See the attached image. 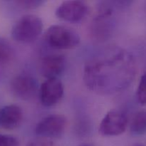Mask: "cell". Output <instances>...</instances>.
Wrapping results in <instances>:
<instances>
[{
	"label": "cell",
	"mask_w": 146,
	"mask_h": 146,
	"mask_svg": "<svg viewBox=\"0 0 146 146\" xmlns=\"http://www.w3.org/2000/svg\"><path fill=\"white\" fill-rule=\"evenodd\" d=\"M67 125L64 115L53 114L43 118L36 124L35 133L42 138H58L64 133Z\"/></svg>",
	"instance_id": "5"
},
{
	"label": "cell",
	"mask_w": 146,
	"mask_h": 146,
	"mask_svg": "<svg viewBox=\"0 0 146 146\" xmlns=\"http://www.w3.org/2000/svg\"><path fill=\"white\" fill-rule=\"evenodd\" d=\"M0 146H19V141L12 135L0 134Z\"/></svg>",
	"instance_id": "15"
},
{
	"label": "cell",
	"mask_w": 146,
	"mask_h": 146,
	"mask_svg": "<svg viewBox=\"0 0 146 146\" xmlns=\"http://www.w3.org/2000/svg\"><path fill=\"white\" fill-rule=\"evenodd\" d=\"M44 3V1L42 0H22V1H17V4L19 5V7L24 9H33L37 7H40Z\"/></svg>",
	"instance_id": "14"
},
{
	"label": "cell",
	"mask_w": 146,
	"mask_h": 146,
	"mask_svg": "<svg viewBox=\"0 0 146 146\" xmlns=\"http://www.w3.org/2000/svg\"><path fill=\"white\" fill-rule=\"evenodd\" d=\"M27 146H54V143L47 138H40L31 141L27 143Z\"/></svg>",
	"instance_id": "16"
},
{
	"label": "cell",
	"mask_w": 146,
	"mask_h": 146,
	"mask_svg": "<svg viewBox=\"0 0 146 146\" xmlns=\"http://www.w3.org/2000/svg\"><path fill=\"white\" fill-rule=\"evenodd\" d=\"M134 64L128 54L120 52L108 59L94 60L86 66L87 86L101 93L116 92L126 86L134 75Z\"/></svg>",
	"instance_id": "1"
},
{
	"label": "cell",
	"mask_w": 146,
	"mask_h": 146,
	"mask_svg": "<svg viewBox=\"0 0 146 146\" xmlns=\"http://www.w3.org/2000/svg\"><path fill=\"white\" fill-rule=\"evenodd\" d=\"M135 146H144V145H135Z\"/></svg>",
	"instance_id": "18"
},
{
	"label": "cell",
	"mask_w": 146,
	"mask_h": 146,
	"mask_svg": "<svg viewBox=\"0 0 146 146\" xmlns=\"http://www.w3.org/2000/svg\"><path fill=\"white\" fill-rule=\"evenodd\" d=\"M66 67V58L61 54H51L44 57L40 64V72L46 79L57 78Z\"/></svg>",
	"instance_id": "9"
},
{
	"label": "cell",
	"mask_w": 146,
	"mask_h": 146,
	"mask_svg": "<svg viewBox=\"0 0 146 146\" xmlns=\"http://www.w3.org/2000/svg\"><path fill=\"white\" fill-rule=\"evenodd\" d=\"M88 13V7L82 1H65L56 10V16L63 21L77 23L82 21Z\"/></svg>",
	"instance_id": "6"
},
{
	"label": "cell",
	"mask_w": 146,
	"mask_h": 146,
	"mask_svg": "<svg viewBox=\"0 0 146 146\" xmlns=\"http://www.w3.org/2000/svg\"><path fill=\"white\" fill-rule=\"evenodd\" d=\"M14 58V50L9 42L0 38V64L9 63Z\"/></svg>",
	"instance_id": "12"
},
{
	"label": "cell",
	"mask_w": 146,
	"mask_h": 146,
	"mask_svg": "<svg viewBox=\"0 0 146 146\" xmlns=\"http://www.w3.org/2000/svg\"><path fill=\"white\" fill-rule=\"evenodd\" d=\"M43 21L40 17L34 14L21 17L13 26L11 36L19 43H31L36 40L43 31Z\"/></svg>",
	"instance_id": "2"
},
{
	"label": "cell",
	"mask_w": 146,
	"mask_h": 146,
	"mask_svg": "<svg viewBox=\"0 0 146 146\" xmlns=\"http://www.w3.org/2000/svg\"><path fill=\"white\" fill-rule=\"evenodd\" d=\"M45 39L51 48L58 50L71 49L80 43V36L74 29L63 25H52L45 33Z\"/></svg>",
	"instance_id": "3"
},
{
	"label": "cell",
	"mask_w": 146,
	"mask_h": 146,
	"mask_svg": "<svg viewBox=\"0 0 146 146\" xmlns=\"http://www.w3.org/2000/svg\"><path fill=\"white\" fill-rule=\"evenodd\" d=\"M128 123V118L123 111L111 110L102 119L98 131L104 136H116L125 132Z\"/></svg>",
	"instance_id": "4"
},
{
	"label": "cell",
	"mask_w": 146,
	"mask_h": 146,
	"mask_svg": "<svg viewBox=\"0 0 146 146\" xmlns=\"http://www.w3.org/2000/svg\"><path fill=\"white\" fill-rule=\"evenodd\" d=\"M23 112L17 105H8L0 108V127L4 129L12 130L21 124Z\"/></svg>",
	"instance_id": "10"
},
{
	"label": "cell",
	"mask_w": 146,
	"mask_h": 146,
	"mask_svg": "<svg viewBox=\"0 0 146 146\" xmlns=\"http://www.w3.org/2000/svg\"><path fill=\"white\" fill-rule=\"evenodd\" d=\"M64 93V85L58 78L46 79L42 83L39 88L41 104L44 106H53L62 98Z\"/></svg>",
	"instance_id": "7"
},
{
	"label": "cell",
	"mask_w": 146,
	"mask_h": 146,
	"mask_svg": "<svg viewBox=\"0 0 146 146\" xmlns=\"http://www.w3.org/2000/svg\"><path fill=\"white\" fill-rule=\"evenodd\" d=\"M11 88L14 95L23 100H29L36 94L37 82L33 77L27 74H21L12 80Z\"/></svg>",
	"instance_id": "8"
},
{
	"label": "cell",
	"mask_w": 146,
	"mask_h": 146,
	"mask_svg": "<svg viewBox=\"0 0 146 146\" xmlns=\"http://www.w3.org/2000/svg\"><path fill=\"white\" fill-rule=\"evenodd\" d=\"M137 99L143 106H146V73L141 76L136 92Z\"/></svg>",
	"instance_id": "13"
},
{
	"label": "cell",
	"mask_w": 146,
	"mask_h": 146,
	"mask_svg": "<svg viewBox=\"0 0 146 146\" xmlns=\"http://www.w3.org/2000/svg\"><path fill=\"white\" fill-rule=\"evenodd\" d=\"M79 146H94V145H91V144H84V145H79Z\"/></svg>",
	"instance_id": "17"
},
{
	"label": "cell",
	"mask_w": 146,
	"mask_h": 146,
	"mask_svg": "<svg viewBox=\"0 0 146 146\" xmlns=\"http://www.w3.org/2000/svg\"><path fill=\"white\" fill-rule=\"evenodd\" d=\"M133 135H141L146 133V110L137 113L133 118L130 125Z\"/></svg>",
	"instance_id": "11"
}]
</instances>
